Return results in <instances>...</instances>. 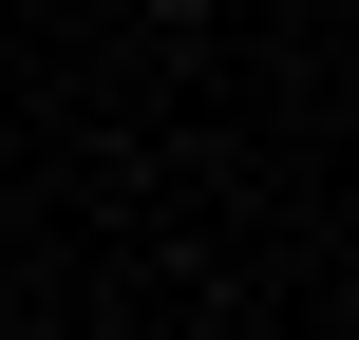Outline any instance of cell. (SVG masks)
Listing matches in <instances>:
<instances>
[{
	"mask_svg": "<svg viewBox=\"0 0 359 340\" xmlns=\"http://www.w3.org/2000/svg\"><path fill=\"white\" fill-rule=\"evenodd\" d=\"M133 19H208V0H133Z\"/></svg>",
	"mask_w": 359,
	"mask_h": 340,
	"instance_id": "1",
	"label": "cell"
}]
</instances>
